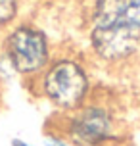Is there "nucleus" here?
Segmentation results:
<instances>
[{"mask_svg": "<svg viewBox=\"0 0 140 146\" xmlns=\"http://www.w3.org/2000/svg\"><path fill=\"white\" fill-rule=\"evenodd\" d=\"M88 44L106 64L133 58L140 48V0H96Z\"/></svg>", "mask_w": 140, "mask_h": 146, "instance_id": "obj_1", "label": "nucleus"}, {"mask_svg": "<svg viewBox=\"0 0 140 146\" xmlns=\"http://www.w3.org/2000/svg\"><path fill=\"white\" fill-rule=\"evenodd\" d=\"M37 94L56 110L69 113L92 98V77L87 64L73 54H58L44 71L31 81Z\"/></svg>", "mask_w": 140, "mask_h": 146, "instance_id": "obj_2", "label": "nucleus"}, {"mask_svg": "<svg viewBox=\"0 0 140 146\" xmlns=\"http://www.w3.org/2000/svg\"><path fill=\"white\" fill-rule=\"evenodd\" d=\"M48 131L59 133L75 146H115L121 140L113 110L92 98L69 113H56Z\"/></svg>", "mask_w": 140, "mask_h": 146, "instance_id": "obj_3", "label": "nucleus"}, {"mask_svg": "<svg viewBox=\"0 0 140 146\" xmlns=\"http://www.w3.org/2000/svg\"><path fill=\"white\" fill-rule=\"evenodd\" d=\"M2 56L10 69L23 79H37L54 58L50 38L33 23H15L2 35Z\"/></svg>", "mask_w": 140, "mask_h": 146, "instance_id": "obj_4", "label": "nucleus"}, {"mask_svg": "<svg viewBox=\"0 0 140 146\" xmlns=\"http://www.w3.org/2000/svg\"><path fill=\"white\" fill-rule=\"evenodd\" d=\"M17 15V2L15 0H0V31H6L14 25Z\"/></svg>", "mask_w": 140, "mask_h": 146, "instance_id": "obj_5", "label": "nucleus"}, {"mask_svg": "<svg viewBox=\"0 0 140 146\" xmlns=\"http://www.w3.org/2000/svg\"><path fill=\"white\" fill-rule=\"evenodd\" d=\"M44 146H75V144L71 140H67L65 137H61L59 133H54V131H48V129H46Z\"/></svg>", "mask_w": 140, "mask_h": 146, "instance_id": "obj_6", "label": "nucleus"}, {"mask_svg": "<svg viewBox=\"0 0 140 146\" xmlns=\"http://www.w3.org/2000/svg\"><path fill=\"white\" fill-rule=\"evenodd\" d=\"M10 146H37V144H33V142H29V140L21 139V137H15V139H12Z\"/></svg>", "mask_w": 140, "mask_h": 146, "instance_id": "obj_7", "label": "nucleus"}]
</instances>
